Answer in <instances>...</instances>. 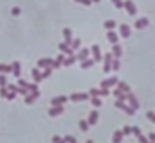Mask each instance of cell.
Here are the masks:
<instances>
[{
	"label": "cell",
	"mask_w": 155,
	"mask_h": 143,
	"mask_svg": "<svg viewBox=\"0 0 155 143\" xmlns=\"http://www.w3.org/2000/svg\"><path fill=\"white\" fill-rule=\"evenodd\" d=\"M114 105H116V108H119V109H123V111L125 112L127 115H129V116H133V115H135V109H132L131 106L125 105V104L121 102V101H116Z\"/></svg>",
	"instance_id": "6da1fadb"
},
{
	"label": "cell",
	"mask_w": 155,
	"mask_h": 143,
	"mask_svg": "<svg viewBox=\"0 0 155 143\" xmlns=\"http://www.w3.org/2000/svg\"><path fill=\"white\" fill-rule=\"evenodd\" d=\"M88 97H90L88 93H72L69 95V99L78 102V101H86V99H88Z\"/></svg>",
	"instance_id": "7a4b0ae2"
},
{
	"label": "cell",
	"mask_w": 155,
	"mask_h": 143,
	"mask_svg": "<svg viewBox=\"0 0 155 143\" xmlns=\"http://www.w3.org/2000/svg\"><path fill=\"white\" fill-rule=\"evenodd\" d=\"M117 83H119V78H117V76H112V78H109V79L101 82V87L102 89H109V87H112V86H114V85H117Z\"/></svg>",
	"instance_id": "3957f363"
},
{
	"label": "cell",
	"mask_w": 155,
	"mask_h": 143,
	"mask_svg": "<svg viewBox=\"0 0 155 143\" xmlns=\"http://www.w3.org/2000/svg\"><path fill=\"white\" fill-rule=\"evenodd\" d=\"M124 7H125V10H127V12L129 14V15H136V12H137V10H136V6L133 4V1L132 0H127V1H124Z\"/></svg>",
	"instance_id": "277c9868"
},
{
	"label": "cell",
	"mask_w": 155,
	"mask_h": 143,
	"mask_svg": "<svg viewBox=\"0 0 155 143\" xmlns=\"http://www.w3.org/2000/svg\"><path fill=\"white\" fill-rule=\"evenodd\" d=\"M63 112H64L63 105H56V106H52L50 109H49V116H50V117H56V116L61 115Z\"/></svg>",
	"instance_id": "5b68a950"
},
{
	"label": "cell",
	"mask_w": 155,
	"mask_h": 143,
	"mask_svg": "<svg viewBox=\"0 0 155 143\" xmlns=\"http://www.w3.org/2000/svg\"><path fill=\"white\" fill-rule=\"evenodd\" d=\"M59 49L61 51V53H64V55H68V56L74 55V49H72V48H69V45H67L65 42H60V44H59Z\"/></svg>",
	"instance_id": "8992f818"
},
{
	"label": "cell",
	"mask_w": 155,
	"mask_h": 143,
	"mask_svg": "<svg viewBox=\"0 0 155 143\" xmlns=\"http://www.w3.org/2000/svg\"><path fill=\"white\" fill-rule=\"evenodd\" d=\"M38 67L40 68H46V67H52V64H53V60L50 57H42V59L38 60Z\"/></svg>",
	"instance_id": "52a82bcc"
},
{
	"label": "cell",
	"mask_w": 155,
	"mask_h": 143,
	"mask_svg": "<svg viewBox=\"0 0 155 143\" xmlns=\"http://www.w3.org/2000/svg\"><path fill=\"white\" fill-rule=\"evenodd\" d=\"M63 36H64V42L67 45H69L71 46V44H72V41H74V38H72V33H71V30L68 27H65L63 30Z\"/></svg>",
	"instance_id": "ba28073f"
},
{
	"label": "cell",
	"mask_w": 155,
	"mask_h": 143,
	"mask_svg": "<svg viewBox=\"0 0 155 143\" xmlns=\"http://www.w3.org/2000/svg\"><path fill=\"white\" fill-rule=\"evenodd\" d=\"M112 61H113V59H112V55L110 53H106L105 55V66H103V71L106 72H110L112 70Z\"/></svg>",
	"instance_id": "9c48e42d"
},
{
	"label": "cell",
	"mask_w": 155,
	"mask_h": 143,
	"mask_svg": "<svg viewBox=\"0 0 155 143\" xmlns=\"http://www.w3.org/2000/svg\"><path fill=\"white\" fill-rule=\"evenodd\" d=\"M67 101H68V98L65 95H60V97H53V98L50 99V104L53 106H56V105H63V104L67 102Z\"/></svg>",
	"instance_id": "30bf717a"
},
{
	"label": "cell",
	"mask_w": 155,
	"mask_h": 143,
	"mask_svg": "<svg viewBox=\"0 0 155 143\" xmlns=\"http://www.w3.org/2000/svg\"><path fill=\"white\" fill-rule=\"evenodd\" d=\"M128 101H129V104H131V108L132 109H139V102H137V99H136V97H135V94H132V93H128Z\"/></svg>",
	"instance_id": "8fae6325"
},
{
	"label": "cell",
	"mask_w": 155,
	"mask_h": 143,
	"mask_svg": "<svg viewBox=\"0 0 155 143\" xmlns=\"http://www.w3.org/2000/svg\"><path fill=\"white\" fill-rule=\"evenodd\" d=\"M148 25H150V20L147 19V18H140V19H137L135 22V27L136 29H144V27H147Z\"/></svg>",
	"instance_id": "7c38bea8"
},
{
	"label": "cell",
	"mask_w": 155,
	"mask_h": 143,
	"mask_svg": "<svg viewBox=\"0 0 155 143\" xmlns=\"http://www.w3.org/2000/svg\"><path fill=\"white\" fill-rule=\"evenodd\" d=\"M91 52H93V56H94V61H101L102 55H101L100 46H98V45H93V46H91Z\"/></svg>",
	"instance_id": "4fadbf2b"
},
{
	"label": "cell",
	"mask_w": 155,
	"mask_h": 143,
	"mask_svg": "<svg viewBox=\"0 0 155 143\" xmlns=\"http://www.w3.org/2000/svg\"><path fill=\"white\" fill-rule=\"evenodd\" d=\"M40 97V90H37V92H33L30 95H26V99H25V102L27 104V105H32L37 98Z\"/></svg>",
	"instance_id": "5bb4252c"
},
{
	"label": "cell",
	"mask_w": 155,
	"mask_h": 143,
	"mask_svg": "<svg viewBox=\"0 0 155 143\" xmlns=\"http://www.w3.org/2000/svg\"><path fill=\"white\" fill-rule=\"evenodd\" d=\"M98 117H100V113L97 111H93L90 115H88V120L87 123L88 125H94V124H97V121H98Z\"/></svg>",
	"instance_id": "9a60e30c"
},
{
	"label": "cell",
	"mask_w": 155,
	"mask_h": 143,
	"mask_svg": "<svg viewBox=\"0 0 155 143\" xmlns=\"http://www.w3.org/2000/svg\"><path fill=\"white\" fill-rule=\"evenodd\" d=\"M120 34H121V37H124V38H128V37L131 36V29H129V26L125 23L121 25V26H120Z\"/></svg>",
	"instance_id": "2e32d148"
},
{
	"label": "cell",
	"mask_w": 155,
	"mask_h": 143,
	"mask_svg": "<svg viewBox=\"0 0 155 143\" xmlns=\"http://www.w3.org/2000/svg\"><path fill=\"white\" fill-rule=\"evenodd\" d=\"M106 37H107V41H109V42H112L113 45L119 42V36H117L113 30H109V32H107V34H106Z\"/></svg>",
	"instance_id": "e0dca14e"
},
{
	"label": "cell",
	"mask_w": 155,
	"mask_h": 143,
	"mask_svg": "<svg viewBox=\"0 0 155 143\" xmlns=\"http://www.w3.org/2000/svg\"><path fill=\"white\" fill-rule=\"evenodd\" d=\"M32 76H33V79H34L36 83H40L41 80H42V75H41V72H40L38 68H33L32 70Z\"/></svg>",
	"instance_id": "ac0fdd59"
},
{
	"label": "cell",
	"mask_w": 155,
	"mask_h": 143,
	"mask_svg": "<svg viewBox=\"0 0 155 143\" xmlns=\"http://www.w3.org/2000/svg\"><path fill=\"white\" fill-rule=\"evenodd\" d=\"M88 49L87 48H83V49H80V52L78 53V56H76V59L80 60V61H84L86 59H88Z\"/></svg>",
	"instance_id": "d6986e66"
},
{
	"label": "cell",
	"mask_w": 155,
	"mask_h": 143,
	"mask_svg": "<svg viewBox=\"0 0 155 143\" xmlns=\"http://www.w3.org/2000/svg\"><path fill=\"white\" fill-rule=\"evenodd\" d=\"M64 53H60L57 57H56V60H53V64H52V68H60V66L63 64L64 61Z\"/></svg>",
	"instance_id": "ffe728a7"
},
{
	"label": "cell",
	"mask_w": 155,
	"mask_h": 143,
	"mask_svg": "<svg viewBox=\"0 0 155 143\" xmlns=\"http://www.w3.org/2000/svg\"><path fill=\"white\" fill-rule=\"evenodd\" d=\"M112 52H113V55H114L116 59H120L121 55H123V49H121V45L119 44H114L113 48H112Z\"/></svg>",
	"instance_id": "44dd1931"
},
{
	"label": "cell",
	"mask_w": 155,
	"mask_h": 143,
	"mask_svg": "<svg viewBox=\"0 0 155 143\" xmlns=\"http://www.w3.org/2000/svg\"><path fill=\"white\" fill-rule=\"evenodd\" d=\"M11 66H12V74H14V76L19 78V75H20V63L19 61H14Z\"/></svg>",
	"instance_id": "7402d4cb"
},
{
	"label": "cell",
	"mask_w": 155,
	"mask_h": 143,
	"mask_svg": "<svg viewBox=\"0 0 155 143\" xmlns=\"http://www.w3.org/2000/svg\"><path fill=\"white\" fill-rule=\"evenodd\" d=\"M123 131H120V130H117V131H114V134H113V143H121L123 142Z\"/></svg>",
	"instance_id": "603a6c76"
},
{
	"label": "cell",
	"mask_w": 155,
	"mask_h": 143,
	"mask_svg": "<svg viewBox=\"0 0 155 143\" xmlns=\"http://www.w3.org/2000/svg\"><path fill=\"white\" fill-rule=\"evenodd\" d=\"M94 59H86L84 61H82L80 63V68H83V70H87V68H91L93 66H94Z\"/></svg>",
	"instance_id": "cb8c5ba5"
},
{
	"label": "cell",
	"mask_w": 155,
	"mask_h": 143,
	"mask_svg": "<svg viewBox=\"0 0 155 143\" xmlns=\"http://www.w3.org/2000/svg\"><path fill=\"white\" fill-rule=\"evenodd\" d=\"M117 87H119V90H121L123 93H127V94L131 93V87H129L125 82H119V83H117Z\"/></svg>",
	"instance_id": "d4e9b609"
},
{
	"label": "cell",
	"mask_w": 155,
	"mask_h": 143,
	"mask_svg": "<svg viewBox=\"0 0 155 143\" xmlns=\"http://www.w3.org/2000/svg\"><path fill=\"white\" fill-rule=\"evenodd\" d=\"M76 60H78V59H76V56L72 55V56H69V57H65V59H64V61H63V64L65 66V67H68V66H72Z\"/></svg>",
	"instance_id": "484cf974"
},
{
	"label": "cell",
	"mask_w": 155,
	"mask_h": 143,
	"mask_svg": "<svg viewBox=\"0 0 155 143\" xmlns=\"http://www.w3.org/2000/svg\"><path fill=\"white\" fill-rule=\"evenodd\" d=\"M103 26H105V29H107V30H112V29L116 27V22L113 19H107V20H105Z\"/></svg>",
	"instance_id": "4316f807"
},
{
	"label": "cell",
	"mask_w": 155,
	"mask_h": 143,
	"mask_svg": "<svg viewBox=\"0 0 155 143\" xmlns=\"http://www.w3.org/2000/svg\"><path fill=\"white\" fill-rule=\"evenodd\" d=\"M0 72H6V74H10V72H12V66H7V64H0Z\"/></svg>",
	"instance_id": "83f0119b"
},
{
	"label": "cell",
	"mask_w": 155,
	"mask_h": 143,
	"mask_svg": "<svg viewBox=\"0 0 155 143\" xmlns=\"http://www.w3.org/2000/svg\"><path fill=\"white\" fill-rule=\"evenodd\" d=\"M52 70H53L52 67H46L44 70V72H41V75H42V79H46V78H49V76L52 75Z\"/></svg>",
	"instance_id": "f1b7e54d"
},
{
	"label": "cell",
	"mask_w": 155,
	"mask_h": 143,
	"mask_svg": "<svg viewBox=\"0 0 155 143\" xmlns=\"http://www.w3.org/2000/svg\"><path fill=\"white\" fill-rule=\"evenodd\" d=\"M79 127H80V130H82L83 132L88 131V123H87V120H80V121H79Z\"/></svg>",
	"instance_id": "f546056e"
},
{
	"label": "cell",
	"mask_w": 155,
	"mask_h": 143,
	"mask_svg": "<svg viewBox=\"0 0 155 143\" xmlns=\"http://www.w3.org/2000/svg\"><path fill=\"white\" fill-rule=\"evenodd\" d=\"M112 70H113V71H119L120 70V60L119 59H116L112 61Z\"/></svg>",
	"instance_id": "4dcf8cb0"
},
{
	"label": "cell",
	"mask_w": 155,
	"mask_h": 143,
	"mask_svg": "<svg viewBox=\"0 0 155 143\" xmlns=\"http://www.w3.org/2000/svg\"><path fill=\"white\" fill-rule=\"evenodd\" d=\"M80 44H82V41H80L79 38H76V40H74V41H72L71 48H72V49H74V51H75V49H79Z\"/></svg>",
	"instance_id": "1f68e13d"
},
{
	"label": "cell",
	"mask_w": 155,
	"mask_h": 143,
	"mask_svg": "<svg viewBox=\"0 0 155 143\" xmlns=\"http://www.w3.org/2000/svg\"><path fill=\"white\" fill-rule=\"evenodd\" d=\"M91 104L94 105V106L98 108V106H101V105H102V101H101L98 97H93V98H91Z\"/></svg>",
	"instance_id": "d6a6232c"
},
{
	"label": "cell",
	"mask_w": 155,
	"mask_h": 143,
	"mask_svg": "<svg viewBox=\"0 0 155 143\" xmlns=\"http://www.w3.org/2000/svg\"><path fill=\"white\" fill-rule=\"evenodd\" d=\"M63 139L65 140V143H76V139L74 138V136H71V135H65Z\"/></svg>",
	"instance_id": "836d02e7"
},
{
	"label": "cell",
	"mask_w": 155,
	"mask_h": 143,
	"mask_svg": "<svg viewBox=\"0 0 155 143\" xmlns=\"http://www.w3.org/2000/svg\"><path fill=\"white\" fill-rule=\"evenodd\" d=\"M88 94L91 95V97H100V90L98 89H90Z\"/></svg>",
	"instance_id": "e575fe53"
},
{
	"label": "cell",
	"mask_w": 155,
	"mask_h": 143,
	"mask_svg": "<svg viewBox=\"0 0 155 143\" xmlns=\"http://www.w3.org/2000/svg\"><path fill=\"white\" fill-rule=\"evenodd\" d=\"M132 134H133V135H136L137 136V138H139L140 135H142V131H140V128L139 127H132Z\"/></svg>",
	"instance_id": "d590c367"
},
{
	"label": "cell",
	"mask_w": 155,
	"mask_h": 143,
	"mask_svg": "<svg viewBox=\"0 0 155 143\" xmlns=\"http://www.w3.org/2000/svg\"><path fill=\"white\" fill-rule=\"evenodd\" d=\"M123 134H124V135H131V134H132V127L125 125V127L123 128Z\"/></svg>",
	"instance_id": "8d00e7d4"
},
{
	"label": "cell",
	"mask_w": 155,
	"mask_h": 143,
	"mask_svg": "<svg viewBox=\"0 0 155 143\" xmlns=\"http://www.w3.org/2000/svg\"><path fill=\"white\" fill-rule=\"evenodd\" d=\"M52 142H53V143H65V140L61 139L59 135H55L53 138H52Z\"/></svg>",
	"instance_id": "74e56055"
},
{
	"label": "cell",
	"mask_w": 155,
	"mask_h": 143,
	"mask_svg": "<svg viewBox=\"0 0 155 143\" xmlns=\"http://www.w3.org/2000/svg\"><path fill=\"white\" fill-rule=\"evenodd\" d=\"M18 85H19V87L29 89V83H27V82H26L25 79H19V80H18Z\"/></svg>",
	"instance_id": "f35d334b"
},
{
	"label": "cell",
	"mask_w": 155,
	"mask_h": 143,
	"mask_svg": "<svg viewBox=\"0 0 155 143\" xmlns=\"http://www.w3.org/2000/svg\"><path fill=\"white\" fill-rule=\"evenodd\" d=\"M113 3H114V6H116V8H123L124 7V1H121V0H112Z\"/></svg>",
	"instance_id": "ab89813d"
},
{
	"label": "cell",
	"mask_w": 155,
	"mask_h": 143,
	"mask_svg": "<svg viewBox=\"0 0 155 143\" xmlns=\"http://www.w3.org/2000/svg\"><path fill=\"white\" fill-rule=\"evenodd\" d=\"M7 95H8V89H6V86L0 87V97H6L7 98Z\"/></svg>",
	"instance_id": "60d3db41"
},
{
	"label": "cell",
	"mask_w": 155,
	"mask_h": 143,
	"mask_svg": "<svg viewBox=\"0 0 155 143\" xmlns=\"http://www.w3.org/2000/svg\"><path fill=\"white\" fill-rule=\"evenodd\" d=\"M7 85V78L4 75H0V87H4Z\"/></svg>",
	"instance_id": "b9f144b4"
},
{
	"label": "cell",
	"mask_w": 155,
	"mask_h": 143,
	"mask_svg": "<svg viewBox=\"0 0 155 143\" xmlns=\"http://www.w3.org/2000/svg\"><path fill=\"white\" fill-rule=\"evenodd\" d=\"M147 117H148V120H150V121H152V123H155V113L154 112H147Z\"/></svg>",
	"instance_id": "7bdbcfd3"
},
{
	"label": "cell",
	"mask_w": 155,
	"mask_h": 143,
	"mask_svg": "<svg viewBox=\"0 0 155 143\" xmlns=\"http://www.w3.org/2000/svg\"><path fill=\"white\" fill-rule=\"evenodd\" d=\"M29 90L30 92H37L38 90V86H37V83H29Z\"/></svg>",
	"instance_id": "ee69618b"
},
{
	"label": "cell",
	"mask_w": 155,
	"mask_h": 143,
	"mask_svg": "<svg viewBox=\"0 0 155 143\" xmlns=\"http://www.w3.org/2000/svg\"><path fill=\"white\" fill-rule=\"evenodd\" d=\"M27 90H29V89H25V87H18V93H19V94H22V95H25V97L27 95Z\"/></svg>",
	"instance_id": "f6af8a7d"
},
{
	"label": "cell",
	"mask_w": 155,
	"mask_h": 143,
	"mask_svg": "<svg viewBox=\"0 0 155 143\" xmlns=\"http://www.w3.org/2000/svg\"><path fill=\"white\" fill-rule=\"evenodd\" d=\"M75 1H78V3L83 4V6H90V4L93 3L91 0H75Z\"/></svg>",
	"instance_id": "bcb514c9"
},
{
	"label": "cell",
	"mask_w": 155,
	"mask_h": 143,
	"mask_svg": "<svg viewBox=\"0 0 155 143\" xmlns=\"http://www.w3.org/2000/svg\"><path fill=\"white\" fill-rule=\"evenodd\" d=\"M8 92H14V93H18V87H16L15 85H8Z\"/></svg>",
	"instance_id": "7dc6e473"
},
{
	"label": "cell",
	"mask_w": 155,
	"mask_h": 143,
	"mask_svg": "<svg viewBox=\"0 0 155 143\" xmlns=\"http://www.w3.org/2000/svg\"><path fill=\"white\" fill-rule=\"evenodd\" d=\"M100 95H102V97L109 95V89H101V90H100Z\"/></svg>",
	"instance_id": "c3c4849f"
},
{
	"label": "cell",
	"mask_w": 155,
	"mask_h": 143,
	"mask_svg": "<svg viewBox=\"0 0 155 143\" xmlns=\"http://www.w3.org/2000/svg\"><path fill=\"white\" fill-rule=\"evenodd\" d=\"M19 12H20V8L19 7H14L11 10V14H12V15H19Z\"/></svg>",
	"instance_id": "681fc988"
},
{
	"label": "cell",
	"mask_w": 155,
	"mask_h": 143,
	"mask_svg": "<svg viewBox=\"0 0 155 143\" xmlns=\"http://www.w3.org/2000/svg\"><path fill=\"white\" fill-rule=\"evenodd\" d=\"M15 95H16V93H14V92H8V95H7V99H14L15 98Z\"/></svg>",
	"instance_id": "f907efd6"
},
{
	"label": "cell",
	"mask_w": 155,
	"mask_h": 143,
	"mask_svg": "<svg viewBox=\"0 0 155 143\" xmlns=\"http://www.w3.org/2000/svg\"><path fill=\"white\" fill-rule=\"evenodd\" d=\"M139 142H140V143H148V139L146 138V136L140 135V136H139Z\"/></svg>",
	"instance_id": "816d5d0a"
},
{
	"label": "cell",
	"mask_w": 155,
	"mask_h": 143,
	"mask_svg": "<svg viewBox=\"0 0 155 143\" xmlns=\"http://www.w3.org/2000/svg\"><path fill=\"white\" fill-rule=\"evenodd\" d=\"M148 139L151 140V142H155V134L151 132V134H148Z\"/></svg>",
	"instance_id": "f5cc1de1"
},
{
	"label": "cell",
	"mask_w": 155,
	"mask_h": 143,
	"mask_svg": "<svg viewBox=\"0 0 155 143\" xmlns=\"http://www.w3.org/2000/svg\"><path fill=\"white\" fill-rule=\"evenodd\" d=\"M91 1H94V3H100L101 0H91Z\"/></svg>",
	"instance_id": "db71d44e"
},
{
	"label": "cell",
	"mask_w": 155,
	"mask_h": 143,
	"mask_svg": "<svg viewBox=\"0 0 155 143\" xmlns=\"http://www.w3.org/2000/svg\"><path fill=\"white\" fill-rule=\"evenodd\" d=\"M86 143H94V142H93V140H87V142H86Z\"/></svg>",
	"instance_id": "11a10c76"
},
{
	"label": "cell",
	"mask_w": 155,
	"mask_h": 143,
	"mask_svg": "<svg viewBox=\"0 0 155 143\" xmlns=\"http://www.w3.org/2000/svg\"><path fill=\"white\" fill-rule=\"evenodd\" d=\"M151 143H155V142H151Z\"/></svg>",
	"instance_id": "9f6ffc18"
}]
</instances>
